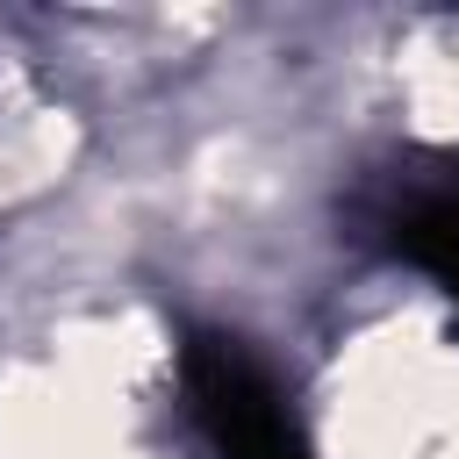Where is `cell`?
Segmentation results:
<instances>
[{"label": "cell", "mask_w": 459, "mask_h": 459, "mask_svg": "<svg viewBox=\"0 0 459 459\" xmlns=\"http://www.w3.org/2000/svg\"><path fill=\"white\" fill-rule=\"evenodd\" d=\"M323 459H459V337L437 316L351 323L316 387Z\"/></svg>", "instance_id": "1"}]
</instances>
